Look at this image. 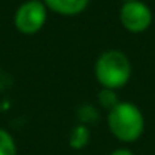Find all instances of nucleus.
Here are the masks:
<instances>
[{
	"mask_svg": "<svg viewBox=\"0 0 155 155\" xmlns=\"http://www.w3.org/2000/svg\"><path fill=\"white\" fill-rule=\"evenodd\" d=\"M110 155H134V152L128 150V148H117V150H114Z\"/></svg>",
	"mask_w": 155,
	"mask_h": 155,
	"instance_id": "1a4fd4ad",
	"label": "nucleus"
},
{
	"mask_svg": "<svg viewBox=\"0 0 155 155\" xmlns=\"http://www.w3.org/2000/svg\"><path fill=\"white\" fill-rule=\"evenodd\" d=\"M152 20H153V14L145 2L142 0L124 2L120 8V24L125 30L132 34H140L150 27Z\"/></svg>",
	"mask_w": 155,
	"mask_h": 155,
	"instance_id": "20e7f679",
	"label": "nucleus"
},
{
	"mask_svg": "<svg viewBox=\"0 0 155 155\" xmlns=\"http://www.w3.org/2000/svg\"><path fill=\"white\" fill-rule=\"evenodd\" d=\"M0 155H17L15 140L5 128H0Z\"/></svg>",
	"mask_w": 155,
	"mask_h": 155,
	"instance_id": "0eeeda50",
	"label": "nucleus"
},
{
	"mask_svg": "<svg viewBox=\"0 0 155 155\" xmlns=\"http://www.w3.org/2000/svg\"><path fill=\"white\" fill-rule=\"evenodd\" d=\"M48 10L55 12L58 15L65 17H74L78 15L88 7L90 0H42Z\"/></svg>",
	"mask_w": 155,
	"mask_h": 155,
	"instance_id": "39448f33",
	"label": "nucleus"
},
{
	"mask_svg": "<svg viewBox=\"0 0 155 155\" xmlns=\"http://www.w3.org/2000/svg\"><path fill=\"white\" fill-rule=\"evenodd\" d=\"M98 100H100L102 107H105L107 110H112L120 102L117 94H115V90H112V88H102L100 94H98Z\"/></svg>",
	"mask_w": 155,
	"mask_h": 155,
	"instance_id": "6e6552de",
	"label": "nucleus"
},
{
	"mask_svg": "<svg viewBox=\"0 0 155 155\" xmlns=\"http://www.w3.org/2000/svg\"><path fill=\"white\" fill-rule=\"evenodd\" d=\"M132 75V65L128 57L120 50H107L95 62V78L104 88L124 87Z\"/></svg>",
	"mask_w": 155,
	"mask_h": 155,
	"instance_id": "f03ea898",
	"label": "nucleus"
},
{
	"mask_svg": "<svg viewBox=\"0 0 155 155\" xmlns=\"http://www.w3.org/2000/svg\"><path fill=\"white\" fill-rule=\"evenodd\" d=\"M47 10L42 0H27L15 10L14 25L20 34L35 35L44 28L47 22Z\"/></svg>",
	"mask_w": 155,
	"mask_h": 155,
	"instance_id": "7ed1b4c3",
	"label": "nucleus"
},
{
	"mask_svg": "<svg viewBox=\"0 0 155 155\" xmlns=\"http://www.w3.org/2000/svg\"><path fill=\"white\" fill-rule=\"evenodd\" d=\"M124 2H130V0H124Z\"/></svg>",
	"mask_w": 155,
	"mask_h": 155,
	"instance_id": "9d476101",
	"label": "nucleus"
},
{
	"mask_svg": "<svg viewBox=\"0 0 155 155\" xmlns=\"http://www.w3.org/2000/svg\"><path fill=\"white\" fill-rule=\"evenodd\" d=\"M107 125L110 134L120 142H135L142 137L145 120L142 110L132 102H118L108 110Z\"/></svg>",
	"mask_w": 155,
	"mask_h": 155,
	"instance_id": "f257e3e1",
	"label": "nucleus"
},
{
	"mask_svg": "<svg viewBox=\"0 0 155 155\" xmlns=\"http://www.w3.org/2000/svg\"><path fill=\"white\" fill-rule=\"evenodd\" d=\"M90 142V128L85 124H78L72 128L70 135H68V145L74 150H82L85 148Z\"/></svg>",
	"mask_w": 155,
	"mask_h": 155,
	"instance_id": "423d86ee",
	"label": "nucleus"
}]
</instances>
